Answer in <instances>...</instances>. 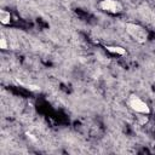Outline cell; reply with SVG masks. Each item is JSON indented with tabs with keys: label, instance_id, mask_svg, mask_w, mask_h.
I'll list each match as a JSON object with an SVG mask.
<instances>
[{
	"label": "cell",
	"instance_id": "obj_3",
	"mask_svg": "<svg viewBox=\"0 0 155 155\" xmlns=\"http://www.w3.org/2000/svg\"><path fill=\"white\" fill-rule=\"evenodd\" d=\"M99 7L103 11H105L108 13H113V15L120 13L124 10L121 2H119L117 0H102L99 2Z\"/></svg>",
	"mask_w": 155,
	"mask_h": 155
},
{
	"label": "cell",
	"instance_id": "obj_4",
	"mask_svg": "<svg viewBox=\"0 0 155 155\" xmlns=\"http://www.w3.org/2000/svg\"><path fill=\"white\" fill-rule=\"evenodd\" d=\"M108 52H110V53H114V54H117V56H125L126 54V50L124 48V47H121V46H115V45H105V47H104Z\"/></svg>",
	"mask_w": 155,
	"mask_h": 155
},
{
	"label": "cell",
	"instance_id": "obj_6",
	"mask_svg": "<svg viewBox=\"0 0 155 155\" xmlns=\"http://www.w3.org/2000/svg\"><path fill=\"white\" fill-rule=\"evenodd\" d=\"M0 48H2V50L7 48V41H6V38L2 34H1V38H0Z\"/></svg>",
	"mask_w": 155,
	"mask_h": 155
},
{
	"label": "cell",
	"instance_id": "obj_8",
	"mask_svg": "<svg viewBox=\"0 0 155 155\" xmlns=\"http://www.w3.org/2000/svg\"><path fill=\"white\" fill-rule=\"evenodd\" d=\"M25 134H27V137L30 139V140H33V142H36V138L31 134V133H29V132H25Z\"/></svg>",
	"mask_w": 155,
	"mask_h": 155
},
{
	"label": "cell",
	"instance_id": "obj_7",
	"mask_svg": "<svg viewBox=\"0 0 155 155\" xmlns=\"http://www.w3.org/2000/svg\"><path fill=\"white\" fill-rule=\"evenodd\" d=\"M28 88H29L30 91H39V90H40V87H39V86H35V85H29Z\"/></svg>",
	"mask_w": 155,
	"mask_h": 155
},
{
	"label": "cell",
	"instance_id": "obj_2",
	"mask_svg": "<svg viewBox=\"0 0 155 155\" xmlns=\"http://www.w3.org/2000/svg\"><path fill=\"white\" fill-rule=\"evenodd\" d=\"M127 103H128L130 108H131L133 111L138 113V114H142V115H149V114H150V108H149L148 103L144 102L143 99H140V98H139L138 96H136V94H131V96L128 97Z\"/></svg>",
	"mask_w": 155,
	"mask_h": 155
},
{
	"label": "cell",
	"instance_id": "obj_5",
	"mask_svg": "<svg viewBox=\"0 0 155 155\" xmlns=\"http://www.w3.org/2000/svg\"><path fill=\"white\" fill-rule=\"evenodd\" d=\"M10 21H11L10 12L6 11V10H0V22H1V24L7 25V24H10Z\"/></svg>",
	"mask_w": 155,
	"mask_h": 155
},
{
	"label": "cell",
	"instance_id": "obj_1",
	"mask_svg": "<svg viewBox=\"0 0 155 155\" xmlns=\"http://www.w3.org/2000/svg\"><path fill=\"white\" fill-rule=\"evenodd\" d=\"M126 31L127 34L138 44H145L147 40H148V33L147 30L137 24V23H126Z\"/></svg>",
	"mask_w": 155,
	"mask_h": 155
}]
</instances>
